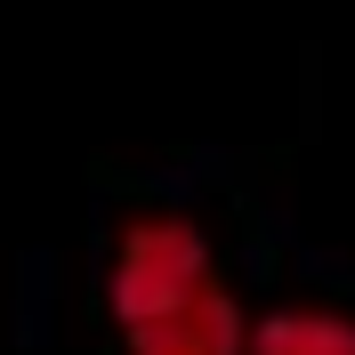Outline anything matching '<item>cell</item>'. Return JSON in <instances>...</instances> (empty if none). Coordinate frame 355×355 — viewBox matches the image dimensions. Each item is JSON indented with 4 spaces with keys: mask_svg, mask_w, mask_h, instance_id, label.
Here are the masks:
<instances>
[{
    "mask_svg": "<svg viewBox=\"0 0 355 355\" xmlns=\"http://www.w3.org/2000/svg\"><path fill=\"white\" fill-rule=\"evenodd\" d=\"M105 307L121 331V355H243L250 339V315L226 283V266L210 259L202 226L162 218V210L121 226Z\"/></svg>",
    "mask_w": 355,
    "mask_h": 355,
    "instance_id": "1",
    "label": "cell"
},
{
    "mask_svg": "<svg viewBox=\"0 0 355 355\" xmlns=\"http://www.w3.org/2000/svg\"><path fill=\"white\" fill-rule=\"evenodd\" d=\"M243 355H355V315L331 307H275L250 323Z\"/></svg>",
    "mask_w": 355,
    "mask_h": 355,
    "instance_id": "2",
    "label": "cell"
}]
</instances>
